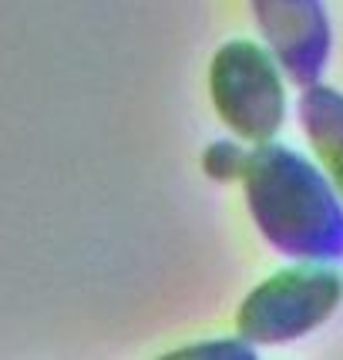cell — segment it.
<instances>
[{
  "mask_svg": "<svg viewBox=\"0 0 343 360\" xmlns=\"http://www.w3.org/2000/svg\"><path fill=\"white\" fill-rule=\"evenodd\" d=\"M239 182L256 229L280 256L343 266V195L313 152L259 141L246 148Z\"/></svg>",
  "mask_w": 343,
  "mask_h": 360,
  "instance_id": "6da1fadb",
  "label": "cell"
},
{
  "mask_svg": "<svg viewBox=\"0 0 343 360\" xmlns=\"http://www.w3.org/2000/svg\"><path fill=\"white\" fill-rule=\"evenodd\" d=\"M343 307V269L337 263L293 259L259 280L239 303L235 327L252 347H283L310 337Z\"/></svg>",
  "mask_w": 343,
  "mask_h": 360,
  "instance_id": "7a4b0ae2",
  "label": "cell"
},
{
  "mask_svg": "<svg viewBox=\"0 0 343 360\" xmlns=\"http://www.w3.org/2000/svg\"><path fill=\"white\" fill-rule=\"evenodd\" d=\"M212 108L246 145L273 141L290 118V75L263 41L233 37L209 61Z\"/></svg>",
  "mask_w": 343,
  "mask_h": 360,
  "instance_id": "3957f363",
  "label": "cell"
},
{
  "mask_svg": "<svg viewBox=\"0 0 343 360\" xmlns=\"http://www.w3.org/2000/svg\"><path fill=\"white\" fill-rule=\"evenodd\" d=\"M263 44L276 54L290 81H323L333 58V17L327 0H250Z\"/></svg>",
  "mask_w": 343,
  "mask_h": 360,
  "instance_id": "277c9868",
  "label": "cell"
},
{
  "mask_svg": "<svg viewBox=\"0 0 343 360\" xmlns=\"http://www.w3.org/2000/svg\"><path fill=\"white\" fill-rule=\"evenodd\" d=\"M297 115L313 158L323 165L330 182L343 195V91L327 81L303 84Z\"/></svg>",
  "mask_w": 343,
  "mask_h": 360,
  "instance_id": "5b68a950",
  "label": "cell"
},
{
  "mask_svg": "<svg viewBox=\"0 0 343 360\" xmlns=\"http://www.w3.org/2000/svg\"><path fill=\"white\" fill-rule=\"evenodd\" d=\"M242 162H246V148H242L239 139L212 141L202 155V169L216 182H235L239 172H242Z\"/></svg>",
  "mask_w": 343,
  "mask_h": 360,
  "instance_id": "8992f818",
  "label": "cell"
},
{
  "mask_svg": "<svg viewBox=\"0 0 343 360\" xmlns=\"http://www.w3.org/2000/svg\"><path fill=\"white\" fill-rule=\"evenodd\" d=\"M172 357H256V347L242 337H219L216 344L205 340V344H192L175 350Z\"/></svg>",
  "mask_w": 343,
  "mask_h": 360,
  "instance_id": "52a82bcc",
  "label": "cell"
}]
</instances>
